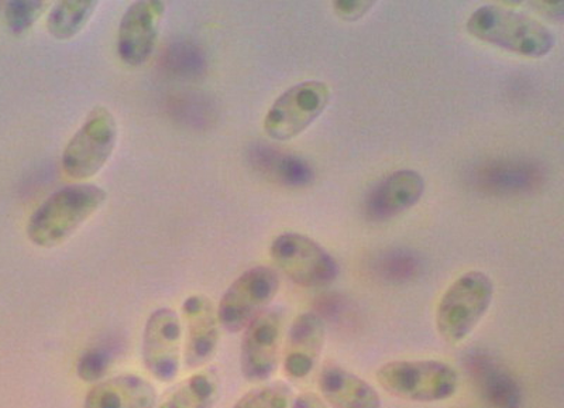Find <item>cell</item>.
I'll return each mask as SVG.
<instances>
[{
  "mask_svg": "<svg viewBox=\"0 0 564 408\" xmlns=\"http://www.w3.org/2000/svg\"><path fill=\"white\" fill-rule=\"evenodd\" d=\"M108 200L94 184H70L55 191L30 216L28 238L43 249H53L77 234Z\"/></svg>",
  "mask_w": 564,
  "mask_h": 408,
  "instance_id": "1",
  "label": "cell"
},
{
  "mask_svg": "<svg viewBox=\"0 0 564 408\" xmlns=\"http://www.w3.org/2000/svg\"><path fill=\"white\" fill-rule=\"evenodd\" d=\"M470 36L522 57L542 58L555 47V36L535 18L498 4H486L467 19Z\"/></svg>",
  "mask_w": 564,
  "mask_h": 408,
  "instance_id": "2",
  "label": "cell"
},
{
  "mask_svg": "<svg viewBox=\"0 0 564 408\" xmlns=\"http://www.w3.org/2000/svg\"><path fill=\"white\" fill-rule=\"evenodd\" d=\"M494 293L496 287L485 271L471 270L457 277L436 309V331L442 340L451 345L465 341L487 315Z\"/></svg>",
  "mask_w": 564,
  "mask_h": 408,
  "instance_id": "3",
  "label": "cell"
},
{
  "mask_svg": "<svg viewBox=\"0 0 564 408\" xmlns=\"http://www.w3.org/2000/svg\"><path fill=\"white\" fill-rule=\"evenodd\" d=\"M376 379L388 395L414 402L449 400L458 387L455 367L435 359L387 362Z\"/></svg>",
  "mask_w": 564,
  "mask_h": 408,
  "instance_id": "4",
  "label": "cell"
},
{
  "mask_svg": "<svg viewBox=\"0 0 564 408\" xmlns=\"http://www.w3.org/2000/svg\"><path fill=\"white\" fill-rule=\"evenodd\" d=\"M118 135L113 114L108 108L95 107L65 146L64 173L75 181L95 178L112 158Z\"/></svg>",
  "mask_w": 564,
  "mask_h": 408,
  "instance_id": "5",
  "label": "cell"
},
{
  "mask_svg": "<svg viewBox=\"0 0 564 408\" xmlns=\"http://www.w3.org/2000/svg\"><path fill=\"white\" fill-rule=\"evenodd\" d=\"M280 290V277L269 266L245 271L221 296L216 309L221 330L239 334L263 314Z\"/></svg>",
  "mask_w": 564,
  "mask_h": 408,
  "instance_id": "6",
  "label": "cell"
},
{
  "mask_svg": "<svg viewBox=\"0 0 564 408\" xmlns=\"http://www.w3.org/2000/svg\"><path fill=\"white\" fill-rule=\"evenodd\" d=\"M329 85L322 80H304L274 100L264 118V132L276 142L299 138L325 112L330 103Z\"/></svg>",
  "mask_w": 564,
  "mask_h": 408,
  "instance_id": "7",
  "label": "cell"
},
{
  "mask_svg": "<svg viewBox=\"0 0 564 408\" xmlns=\"http://www.w3.org/2000/svg\"><path fill=\"white\" fill-rule=\"evenodd\" d=\"M270 256L281 273L305 289L329 286L340 273L329 251L310 236L295 232L276 236L270 246Z\"/></svg>",
  "mask_w": 564,
  "mask_h": 408,
  "instance_id": "8",
  "label": "cell"
},
{
  "mask_svg": "<svg viewBox=\"0 0 564 408\" xmlns=\"http://www.w3.org/2000/svg\"><path fill=\"white\" fill-rule=\"evenodd\" d=\"M183 324L169 307L151 312L145 321L141 357L145 369L161 383L175 380L181 367Z\"/></svg>",
  "mask_w": 564,
  "mask_h": 408,
  "instance_id": "9",
  "label": "cell"
},
{
  "mask_svg": "<svg viewBox=\"0 0 564 408\" xmlns=\"http://www.w3.org/2000/svg\"><path fill=\"white\" fill-rule=\"evenodd\" d=\"M282 315L267 310L243 331L240 369L250 383H263L274 375L280 361Z\"/></svg>",
  "mask_w": 564,
  "mask_h": 408,
  "instance_id": "10",
  "label": "cell"
},
{
  "mask_svg": "<svg viewBox=\"0 0 564 408\" xmlns=\"http://www.w3.org/2000/svg\"><path fill=\"white\" fill-rule=\"evenodd\" d=\"M165 4L160 0H144L130 4L120 20L118 30L119 58L130 67L149 62L159 42L161 20Z\"/></svg>",
  "mask_w": 564,
  "mask_h": 408,
  "instance_id": "11",
  "label": "cell"
},
{
  "mask_svg": "<svg viewBox=\"0 0 564 408\" xmlns=\"http://www.w3.org/2000/svg\"><path fill=\"white\" fill-rule=\"evenodd\" d=\"M545 179V170L535 161L494 160L473 170L470 183L487 195L512 196L533 193Z\"/></svg>",
  "mask_w": 564,
  "mask_h": 408,
  "instance_id": "12",
  "label": "cell"
},
{
  "mask_svg": "<svg viewBox=\"0 0 564 408\" xmlns=\"http://www.w3.org/2000/svg\"><path fill=\"white\" fill-rule=\"evenodd\" d=\"M183 316L186 325L184 364L186 369H199L218 352L221 330L218 314L208 297L194 294L184 301Z\"/></svg>",
  "mask_w": 564,
  "mask_h": 408,
  "instance_id": "13",
  "label": "cell"
},
{
  "mask_svg": "<svg viewBox=\"0 0 564 408\" xmlns=\"http://www.w3.org/2000/svg\"><path fill=\"white\" fill-rule=\"evenodd\" d=\"M426 183L415 170L402 169L388 174L367 194V218L384 223L414 208L425 194Z\"/></svg>",
  "mask_w": 564,
  "mask_h": 408,
  "instance_id": "14",
  "label": "cell"
},
{
  "mask_svg": "<svg viewBox=\"0 0 564 408\" xmlns=\"http://www.w3.org/2000/svg\"><path fill=\"white\" fill-rule=\"evenodd\" d=\"M326 342L324 319L314 311L302 312L292 322L284 347L285 375L292 380L306 379L316 369Z\"/></svg>",
  "mask_w": 564,
  "mask_h": 408,
  "instance_id": "15",
  "label": "cell"
},
{
  "mask_svg": "<svg viewBox=\"0 0 564 408\" xmlns=\"http://www.w3.org/2000/svg\"><path fill=\"white\" fill-rule=\"evenodd\" d=\"M158 405L159 395L153 383L126 373L90 387L83 408H158Z\"/></svg>",
  "mask_w": 564,
  "mask_h": 408,
  "instance_id": "16",
  "label": "cell"
},
{
  "mask_svg": "<svg viewBox=\"0 0 564 408\" xmlns=\"http://www.w3.org/2000/svg\"><path fill=\"white\" fill-rule=\"evenodd\" d=\"M322 399L329 408H381L380 393L369 382L339 365L322 367L317 376Z\"/></svg>",
  "mask_w": 564,
  "mask_h": 408,
  "instance_id": "17",
  "label": "cell"
},
{
  "mask_svg": "<svg viewBox=\"0 0 564 408\" xmlns=\"http://www.w3.org/2000/svg\"><path fill=\"white\" fill-rule=\"evenodd\" d=\"M250 161L265 179L289 189H305L315 180L308 161L270 146L260 144L251 149Z\"/></svg>",
  "mask_w": 564,
  "mask_h": 408,
  "instance_id": "18",
  "label": "cell"
},
{
  "mask_svg": "<svg viewBox=\"0 0 564 408\" xmlns=\"http://www.w3.org/2000/svg\"><path fill=\"white\" fill-rule=\"evenodd\" d=\"M220 395V376L216 367L195 373L171 389L158 408H214Z\"/></svg>",
  "mask_w": 564,
  "mask_h": 408,
  "instance_id": "19",
  "label": "cell"
},
{
  "mask_svg": "<svg viewBox=\"0 0 564 408\" xmlns=\"http://www.w3.org/2000/svg\"><path fill=\"white\" fill-rule=\"evenodd\" d=\"M98 2L95 0H64L54 4L47 17L50 36L62 40L78 36L93 19Z\"/></svg>",
  "mask_w": 564,
  "mask_h": 408,
  "instance_id": "20",
  "label": "cell"
},
{
  "mask_svg": "<svg viewBox=\"0 0 564 408\" xmlns=\"http://www.w3.org/2000/svg\"><path fill=\"white\" fill-rule=\"evenodd\" d=\"M119 347L115 342H104L90 346L83 352L77 362V375L80 380L97 385L105 379L106 373L112 367Z\"/></svg>",
  "mask_w": 564,
  "mask_h": 408,
  "instance_id": "21",
  "label": "cell"
},
{
  "mask_svg": "<svg viewBox=\"0 0 564 408\" xmlns=\"http://www.w3.org/2000/svg\"><path fill=\"white\" fill-rule=\"evenodd\" d=\"M292 399L291 387L284 382H275L246 393L231 408H290Z\"/></svg>",
  "mask_w": 564,
  "mask_h": 408,
  "instance_id": "22",
  "label": "cell"
},
{
  "mask_svg": "<svg viewBox=\"0 0 564 408\" xmlns=\"http://www.w3.org/2000/svg\"><path fill=\"white\" fill-rule=\"evenodd\" d=\"M47 8L44 2H10L4 8V20L13 34L26 33Z\"/></svg>",
  "mask_w": 564,
  "mask_h": 408,
  "instance_id": "23",
  "label": "cell"
},
{
  "mask_svg": "<svg viewBox=\"0 0 564 408\" xmlns=\"http://www.w3.org/2000/svg\"><path fill=\"white\" fill-rule=\"evenodd\" d=\"M375 7V2H361V0H337L334 3V10L337 17L347 20V22H355Z\"/></svg>",
  "mask_w": 564,
  "mask_h": 408,
  "instance_id": "24",
  "label": "cell"
},
{
  "mask_svg": "<svg viewBox=\"0 0 564 408\" xmlns=\"http://www.w3.org/2000/svg\"><path fill=\"white\" fill-rule=\"evenodd\" d=\"M290 408H329L319 395L314 391L301 393L291 401Z\"/></svg>",
  "mask_w": 564,
  "mask_h": 408,
  "instance_id": "25",
  "label": "cell"
},
{
  "mask_svg": "<svg viewBox=\"0 0 564 408\" xmlns=\"http://www.w3.org/2000/svg\"><path fill=\"white\" fill-rule=\"evenodd\" d=\"M539 9L543 10V12H546V14L552 18L563 17L562 2H539Z\"/></svg>",
  "mask_w": 564,
  "mask_h": 408,
  "instance_id": "26",
  "label": "cell"
}]
</instances>
